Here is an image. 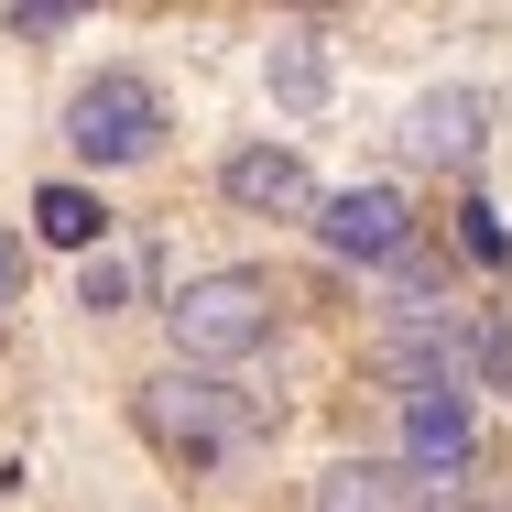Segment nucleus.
Segmentation results:
<instances>
[{"mask_svg": "<svg viewBox=\"0 0 512 512\" xmlns=\"http://www.w3.org/2000/svg\"><path fill=\"white\" fill-rule=\"evenodd\" d=\"M164 316H175V349H186V360H251V349L273 338V284H262V273H207V284H186Z\"/></svg>", "mask_w": 512, "mask_h": 512, "instance_id": "obj_1", "label": "nucleus"}, {"mask_svg": "<svg viewBox=\"0 0 512 512\" xmlns=\"http://www.w3.org/2000/svg\"><path fill=\"white\" fill-rule=\"evenodd\" d=\"M66 142H77L88 164H153L164 99H153L142 77H99V88H77V109H66Z\"/></svg>", "mask_w": 512, "mask_h": 512, "instance_id": "obj_2", "label": "nucleus"}, {"mask_svg": "<svg viewBox=\"0 0 512 512\" xmlns=\"http://www.w3.org/2000/svg\"><path fill=\"white\" fill-rule=\"evenodd\" d=\"M142 425H153V447H164V458H186V469H207V458L240 436V414L218 404V382H186V371L142 393Z\"/></svg>", "mask_w": 512, "mask_h": 512, "instance_id": "obj_3", "label": "nucleus"}, {"mask_svg": "<svg viewBox=\"0 0 512 512\" xmlns=\"http://www.w3.org/2000/svg\"><path fill=\"white\" fill-rule=\"evenodd\" d=\"M316 240H327L338 262H404V240H414V207L393 197V186H349V197H327Z\"/></svg>", "mask_w": 512, "mask_h": 512, "instance_id": "obj_4", "label": "nucleus"}, {"mask_svg": "<svg viewBox=\"0 0 512 512\" xmlns=\"http://www.w3.org/2000/svg\"><path fill=\"white\" fill-rule=\"evenodd\" d=\"M458 458H480V414H469V393H404V469L436 480V469H458Z\"/></svg>", "mask_w": 512, "mask_h": 512, "instance_id": "obj_5", "label": "nucleus"}, {"mask_svg": "<svg viewBox=\"0 0 512 512\" xmlns=\"http://www.w3.org/2000/svg\"><path fill=\"white\" fill-rule=\"evenodd\" d=\"M316 512H436V480H414L404 458H338L316 480Z\"/></svg>", "mask_w": 512, "mask_h": 512, "instance_id": "obj_6", "label": "nucleus"}, {"mask_svg": "<svg viewBox=\"0 0 512 512\" xmlns=\"http://www.w3.org/2000/svg\"><path fill=\"white\" fill-rule=\"evenodd\" d=\"M229 207H262V218H306L316 207V186H306V164L284 153V142H251V153H229Z\"/></svg>", "mask_w": 512, "mask_h": 512, "instance_id": "obj_7", "label": "nucleus"}, {"mask_svg": "<svg viewBox=\"0 0 512 512\" xmlns=\"http://www.w3.org/2000/svg\"><path fill=\"white\" fill-rule=\"evenodd\" d=\"M404 142L425 153V164H469V153H480V99H469V88H447V99H425V109L404 120Z\"/></svg>", "mask_w": 512, "mask_h": 512, "instance_id": "obj_8", "label": "nucleus"}, {"mask_svg": "<svg viewBox=\"0 0 512 512\" xmlns=\"http://www.w3.org/2000/svg\"><path fill=\"white\" fill-rule=\"evenodd\" d=\"M33 229L55 240V251H99V229H109V207L88 197V186H44L33 197Z\"/></svg>", "mask_w": 512, "mask_h": 512, "instance_id": "obj_9", "label": "nucleus"}, {"mask_svg": "<svg viewBox=\"0 0 512 512\" xmlns=\"http://www.w3.org/2000/svg\"><path fill=\"white\" fill-rule=\"evenodd\" d=\"M458 240H469V262H512V229L491 218V207H469V218H458Z\"/></svg>", "mask_w": 512, "mask_h": 512, "instance_id": "obj_10", "label": "nucleus"}, {"mask_svg": "<svg viewBox=\"0 0 512 512\" xmlns=\"http://www.w3.org/2000/svg\"><path fill=\"white\" fill-rule=\"evenodd\" d=\"M273 77H284V99H295V109L327 88V77H316V44H284V55H273Z\"/></svg>", "mask_w": 512, "mask_h": 512, "instance_id": "obj_11", "label": "nucleus"}, {"mask_svg": "<svg viewBox=\"0 0 512 512\" xmlns=\"http://www.w3.org/2000/svg\"><path fill=\"white\" fill-rule=\"evenodd\" d=\"M22 295V240H0V306Z\"/></svg>", "mask_w": 512, "mask_h": 512, "instance_id": "obj_12", "label": "nucleus"}]
</instances>
